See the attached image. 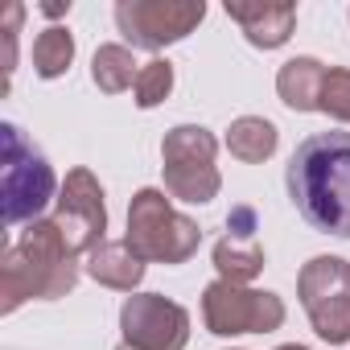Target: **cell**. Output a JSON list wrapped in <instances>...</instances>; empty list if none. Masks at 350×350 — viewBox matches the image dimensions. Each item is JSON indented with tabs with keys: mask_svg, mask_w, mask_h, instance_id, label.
Returning a JSON list of instances; mask_svg holds the SVG:
<instances>
[{
	"mask_svg": "<svg viewBox=\"0 0 350 350\" xmlns=\"http://www.w3.org/2000/svg\"><path fill=\"white\" fill-rule=\"evenodd\" d=\"M202 17V0H120L116 5V25L132 50H165L190 38Z\"/></svg>",
	"mask_w": 350,
	"mask_h": 350,
	"instance_id": "ba28073f",
	"label": "cell"
},
{
	"mask_svg": "<svg viewBox=\"0 0 350 350\" xmlns=\"http://www.w3.org/2000/svg\"><path fill=\"white\" fill-rule=\"evenodd\" d=\"M87 276L107 284V288H120V293H132L140 280H144V260L128 247V243H99L95 252H87Z\"/></svg>",
	"mask_w": 350,
	"mask_h": 350,
	"instance_id": "7c38bea8",
	"label": "cell"
},
{
	"mask_svg": "<svg viewBox=\"0 0 350 350\" xmlns=\"http://www.w3.org/2000/svg\"><path fill=\"white\" fill-rule=\"evenodd\" d=\"M91 79H95V87H99L103 95H120V91L136 87L140 70H136L132 50H128V46H116V42H111V46H99L95 58H91Z\"/></svg>",
	"mask_w": 350,
	"mask_h": 350,
	"instance_id": "2e32d148",
	"label": "cell"
},
{
	"mask_svg": "<svg viewBox=\"0 0 350 350\" xmlns=\"http://www.w3.org/2000/svg\"><path fill=\"white\" fill-rule=\"evenodd\" d=\"M136 107H157V103H165L169 99V91H173V62L169 58H152L148 66H140V79H136Z\"/></svg>",
	"mask_w": 350,
	"mask_h": 350,
	"instance_id": "ac0fdd59",
	"label": "cell"
},
{
	"mask_svg": "<svg viewBox=\"0 0 350 350\" xmlns=\"http://www.w3.org/2000/svg\"><path fill=\"white\" fill-rule=\"evenodd\" d=\"M54 223L58 231L66 235L70 252L75 256H87L103 243V231H107V206H103V186L91 169H70L66 182L58 190V202H54Z\"/></svg>",
	"mask_w": 350,
	"mask_h": 350,
	"instance_id": "9c48e42d",
	"label": "cell"
},
{
	"mask_svg": "<svg viewBox=\"0 0 350 350\" xmlns=\"http://www.w3.org/2000/svg\"><path fill=\"white\" fill-rule=\"evenodd\" d=\"M297 297L321 342H350V264L342 256H313L297 276Z\"/></svg>",
	"mask_w": 350,
	"mask_h": 350,
	"instance_id": "8992f818",
	"label": "cell"
},
{
	"mask_svg": "<svg viewBox=\"0 0 350 350\" xmlns=\"http://www.w3.org/2000/svg\"><path fill=\"white\" fill-rule=\"evenodd\" d=\"M42 13L46 17H62V13H70V5H42Z\"/></svg>",
	"mask_w": 350,
	"mask_h": 350,
	"instance_id": "44dd1931",
	"label": "cell"
},
{
	"mask_svg": "<svg viewBox=\"0 0 350 350\" xmlns=\"http://www.w3.org/2000/svg\"><path fill=\"white\" fill-rule=\"evenodd\" d=\"M215 152H219V140L211 128L202 124H178L169 128L165 140H161V169H165V194L178 198V202H190V206H202L211 198H219V169H215Z\"/></svg>",
	"mask_w": 350,
	"mask_h": 350,
	"instance_id": "5b68a950",
	"label": "cell"
},
{
	"mask_svg": "<svg viewBox=\"0 0 350 350\" xmlns=\"http://www.w3.org/2000/svg\"><path fill=\"white\" fill-rule=\"evenodd\" d=\"M116 350H132V346H128V342H120V346H116Z\"/></svg>",
	"mask_w": 350,
	"mask_h": 350,
	"instance_id": "603a6c76",
	"label": "cell"
},
{
	"mask_svg": "<svg viewBox=\"0 0 350 350\" xmlns=\"http://www.w3.org/2000/svg\"><path fill=\"white\" fill-rule=\"evenodd\" d=\"M79 280V256L54 219H38L17 243L0 252V313H17L25 301L66 297Z\"/></svg>",
	"mask_w": 350,
	"mask_h": 350,
	"instance_id": "7a4b0ae2",
	"label": "cell"
},
{
	"mask_svg": "<svg viewBox=\"0 0 350 350\" xmlns=\"http://www.w3.org/2000/svg\"><path fill=\"white\" fill-rule=\"evenodd\" d=\"M276 350H309V346H297V342H288V346H276Z\"/></svg>",
	"mask_w": 350,
	"mask_h": 350,
	"instance_id": "7402d4cb",
	"label": "cell"
},
{
	"mask_svg": "<svg viewBox=\"0 0 350 350\" xmlns=\"http://www.w3.org/2000/svg\"><path fill=\"white\" fill-rule=\"evenodd\" d=\"M0 144H5V165H0V215L5 227L38 223L50 202H58V178L46 161V152L17 128L0 124Z\"/></svg>",
	"mask_w": 350,
	"mask_h": 350,
	"instance_id": "3957f363",
	"label": "cell"
},
{
	"mask_svg": "<svg viewBox=\"0 0 350 350\" xmlns=\"http://www.w3.org/2000/svg\"><path fill=\"white\" fill-rule=\"evenodd\" d=\"M227 17L260 50H280L297 29V5L293 0H260V5H231L227 0Z\"/></svg>",
	"mask_w": 350,
	"mask_h": 350,
	"instance_id": "8fae6325",
	"label": "cell"
},
{
	"mask_svg": "<svg viewBox=\"0 0 350 350\" xmlns=\"http://www.w3.org/2000/svg\"><path fill=\"white\" fill-rule=\"evenodd\" d=\"M70 62H75V38H70V29L66 25L42 29L38 42H33V70L42 79H62L70 70Z\"/></svg>",
	"mask_w": 350,
	"mask_h": 350,
	"instance_id": "e0dca14e",
	"label": "cell"
},
{
	"mask_svg": "<svg viewBox=\"0 0 350 350\" xmlns=\"http://www.w3.org/2000/svg\"><path fill=\"white\" fill-rule=\"evenodd\" d=\"M21 17H25L21 5L5 9V75H13V66H17V25H21Z\"/></svg>",
	"mask_w": 350,
	"mask_h": 350,
	"instance_id": "ffe728a7",
	"label": "cell"
},
{
	"mask_svg": "<svg viewBox=\"0 0 350 350\" xmlns=\"http://www.w3.org/2000/svg\"><path fill=\"white\" fill-rule=\"evenodd\" d=\"M120 329L132 350H186L190 313L161 293H136L120 309Z\"/></svg>",
	"mask_w": 350,
	"mask_h": 350,
	"instance_id": "30bf717a",
	"label": "cell"
},
{
	"mask_svg": "<svg viewBox=\"0 0 350 350\" xmlns=\"http://www.w3.org/2000/svg\"><path fill=\"white\" fill-rule=\"evenodd\" d=\"M215 268H219V280H231V284H247L264 272V247L256 239H235V235H223L215 243Z\"/></svg>",
	"mask_w": 350,
	"mask_h": 350,
	"instance_id": "9a60e30c",
	"label": "cell"
},
{
	"mask_svg": "<svg viewBox=\"0 0 350 350\" xmlns=\"http://www.w3.org/2000/svg\"><path fill=\"white\" fill-rule=\"evenodd\" d=\"M276 140H280V132H276V124L264 120V116H239V120L227 128V148H231V157L243 161V165L268 161V157L276 152Z\"/></svg>",
	"mask_w": 350,
	"mask_h": 350,
	"instance_id": "5bb4252c",
	"label": "cell"
},
{
	"mask_svg": "<svg viewBox=\"0 0 350 350\" xmlns=\"http://www.w3.org/2000/svg\"><path fill=\"white\" fill-rule=\"evenodd\" d=\"M202 321L219 338L235 334H272L284 325V301L268 288H247L231 280H215L202 293Z\"/></svg>",
	"mask_w": 350,
	"mask_h": 350,
	"instance_id": "52a82bcc",
	"label": "cell"
},
{
	"mask_svg": "<svg viewBox=\"0 0 350 350\" xmlns=\"http://www.w3.org/2000/svg\"><path fill=\"white\" fill-rule=\"evenodd\" d=\"M124 243L144 264H186L198 252L202 231H198L194 219H186L182 211H173L161 190L148 186V190H136L132 194Z\"/></svg>",
	"mask_w": 350,
	"mask_h": 350,
	"instance_id": "277c9868",
	"label": "cell"
},
{
	"mask_svg": "<svg viewBox=\"0 0 350 350\" xmlns=\"http://www.w3.org/2000/svg\"><path fill=\"white\" fill-rule=\"evenodd\" d=\"M317 111H325V116L350 124V70H346V66H329V70H325Z\"/></svg>",
	"mask_w": 350,
	"mask_h": 350,
	"instance_id": "d6986e66",
	"label": "cell"
},
{
	"mask_svg": "<svg viewBox=\"0 0 350 350\" xmlns=\"http://www.w3.org/2000/svg\"><path fill=\"white\" fill-rule=\"evenodd\" d=\"M321 83H325V66L317 58H288L276 70V91H280L284 107H293V111H317Z\"/></svg>",
	"mask_w": 350,
	"mask_h": 350,
	"instance_id": "4fadbf2b",
	"label": "cell"
},
{
	"mask_svg": "<svg viewBox=\"0 0 350 350\" xmlns=\"http://www.w3.org/2000/svg\"><path fill=\"white\" fill-rule=\"evenodd\" d=\"M284 186L313 231L350 239V132L305 136L288 157Z\"/></svg>",
	"mask_w": 350,
	"mask_h": 350,
	"instance_id": "6da1fadb",
	"label": "cell"
}]
</instances>
